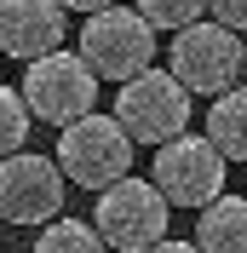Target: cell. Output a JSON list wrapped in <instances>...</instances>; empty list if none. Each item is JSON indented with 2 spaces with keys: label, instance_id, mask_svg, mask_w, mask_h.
Listing matches in <instances>:
<instances>
[{
  "label": "cell",
  "instance_id": "6da1fadb",
  "mask_svg": "<svg viewBox=\"0 0 247 253\" xmlns=\"http://www.w3.org/2000/svg\"><path fill=\"white\" fill-rule=\"evenodd\" d=\"M132 132H126L115 115H86V121H75V126H63L58 132V167H63V178L69 184H81V190H98L104 196L109 184H121V178H132Z\"/></svg>",
  "mask_w": 247,
  "mask_h": 253
},
{
  "label": "cell",
  "instance_id": "7a4b0ae2",
  "mask_svg": "<svg viewBox=\"0 0 247 253\" xmlns=\"http://www.w3.org/2000/svg\"><path fill=\"white\" fill-rule=\"evenodd\" d=\"M81 58L98 81H138L144 69H155V29L144 23L138 6H104V12L86 17L81 29Z\"/></svg>",
  "mask_w": 247,
  "mask_h": 253
},
{
  "label": "cell",
  "instance_id": "3957f363",
  "mask_svg": "<svg viewBox=\"0 0 247 253\" xmlns=\"http://www.w3.org/2000/svg\"><path fill=\"white\" fill-rule=\"evenodd\" d=\"M23 104L35 121L63 132V126L98 115V75L86 69L81 52H46L23 69Z\"/></svg>",
  "mask_w": 247,
  "mask_h": 253
},
{
  "label": "cell",
  "instance_id": "277c9868",
  "mask_svg": "<svg viewBox=\"0 0 247 253\" xmlns=\"http://www.w3.org/2000/svg\"><path fill=\"white\" fill-rule=\"evenodd\" d=\"M167 219L172 202L155 190V178H121L92 207V224L109 242V253H150L155 242H167Z\"/></svg>",
  "mask_w": 247,
  "mask_h": 253
},
{
  "label": "cell",
  "instance_id": "5b68a950",
  "mask_svg": "<svg viewBox=\"0 0 247 253\" xmlns=\"http://www.w3.org/2000/svg\"><path fill=\"white\" fill-rule=\"evenodd\" d=\"M190 86L172 69H144L138 81H126L115 92V121L132 132V144H172L178 132H190Z\"/></svg>",
  "mask_w": 247,
  "mask_h": 253
},
{
  "label": "cell",
  "instance_id": "8992f818",
  "mask_svg": "<svg viewBox=\"0 0 247 253\" xmlns=\"http://www.w3.org/2000/svg\"><path fill=\"white\" fill-rule=\"evenodd\" d=\"M172 75L190 86V98H224L230 86H242L247 41L230 35L224 23H190L172 35Z\"/></svg>",
  "mask_w": 247,
  "mask_h": 253
},
{
  "label": "cell",
  "instance_id": "52a82bcc",
  "mask_svg": "<svg viewBox=\"0 0 247 253\" xmlns=\"http://www.w3.org/2000/svg\"><path fill=\"white\" fill-rule=\"evenodd\" d=\"M224 167L230 161L218 156V144L207 138V132H178L172 144H161L155 150V190L167 196L172 207H213L218 196H224Z\"/></svg>",
  "mask_w": 247,
  "mask_h": 253
},
{
  "label": "cell",
  "instance_id": "ba28073f",
  "mask_svg": "<svg viewBox=\"0 0 247 253\" xmlns=\"http://www.w3.org/2000/svg\"><path fill=\"white\" fill-rule=\"evenodd\" d=\"M69 178L52 156H29V150H17V156L0 161V219L6 224H52L63 219V196H69Z\"/></svg>",
  "mask_w": 247,
  "mask_h": 253
},
{
  "label": "cell",
  "instance_id": "9c48e42d",
  "mask_svg": "<svg viewBox=\"0 0 247 253\" xmlns=\"http://www.w3.org/2000/svg\"><path fill=\"white\" fill-rule=\"evenodd\" d=\"M63 0H0V52L17 63H35L63 46Z\"/></svg>",
  "mask_w": 247,
  "mask_h": 253
},
{
  "label": "cell",
  "instance_id": "30bf717a",
  "mask_svg": "<svg viewBox=\"0 0 247 253\" xmlns=\"http://www.w3.org/2000/svg\"><path fill=\"white\" fill-rule=\"evenodd\" d=\"M196 248L201 253H247V196H218L196 213Z\"/></svg>",
  "mask_w": 247,
  "mask_h": 253
},
{
  "label": "cell",
  "instance_id": "8fae6325",
  "mask_svg": "<svg viewBox=\"0 0 247 253\" xmlns=\"http://www.w3.org/2000/svg\"><path fill=\"white\" fill-rule=\"evenodd\" d=\"M207 138L218 144L224 161H247V86H230L207 104Z\"/></svg>",
  "mask_w": 247,
  "mask_h": 253
},
{
  "label": "cell",
  "instance_id": "7c38bea8",
  "mask_svg": "<svg viewBox=\"0 0 247 253\" xmlns=\"http://www.w3.org/2000/svg\"><path fill=\"white\" fill-rule=\"evenodd\" d=\"M35 253H109V242L98 236V224H86V219H52V224H41V236H35Z\"/></svg>",
  "mask_w": 247,
  "mask_h": 253
},
{
  "label": "cell",
  "instance_id": "4fadbf2b",
  "mask_svg": "<svg viewBox=\"0 0 247 253\" xmlns=\"http://www.w3.org/2000/svg\"><path fill=\"white\" fill-rule=\"evenodd\" d=\"M29 121L35 115H29V104H23V92L0 81V161L17 156V150L29 144Z\"/></svg>",
  "mask_w": 247,
  "mask_h": 253
},
{
  "label": "cell",
  "instance_id": "5bb4252c",
  "mask_svg": "<svg viewBox=\"0 0 247 253\" xmlns=\"http://www.w3.org/2000/svg\"><path fill=\"white\" fill-rule=\"evenodd\" d=\"M138 12L150 29H190V23H201V12H207V0H138Z\"/></svg>",
  "mask_w": 247,
  "mask_h": 253
},
{
  "label": "cell",
  "instance_id": "9a60e30c",
  "mask_svg": "<svg viewBox=\"0 0 247 253\" xmlns=\"http://www.w3.org/2000/svg\"><path fill=\"white\" fill-rule=\"evenodd\" d=\"M213 23H224L230 35H247V0H207Z\"/></svg>",
  "mask_w": 247,
  "mask_h": 253
},
{
  "label": "cell",
  "instance_id": "2e32d148",
  "mask_svg": "<svg viewBox=\"0 0 247 253\" xmlns=\"http://www.w3.org/2000/svg\"><path fill=\"white\" fill-rule=\"evenodd\" d=\"M150 253H201V248H196V242H172V236H167V242H155Z\"/></svg>",
  "mask_w": 247,
  "mask_h": 253
},
{
  "label": "cell",
  "instance_id": "e0dca14e",
  "mask_svg": "<svg viewBox=\"0 0 247 253\" xmlns=\"http://www.w3.org/2000/svg\"><path fill=\"white\" fill-rule=\"evenodd\" d=\"M63 6H69V12H86V17H92V12H104V6H115V0H63Z\"/></svg>",
  "mask_w": 247,
  "mask_h": 253
},
{
  "label": "cell",
  "instance_id": "ac0fdd59",
  "mask_svg": "<svg viewBox=\"0 0 247 253\" xmlns=\"http://www.w3.org/2000/svg\"><path fill=\"white\" fill-rule=\"evenodd\" d=\"M242 75H247V63H242Z\"/></svg>",
  "mask_w": 247,
  "mask_h": 253
},
{
  "label": "cell",
  "instance_id": "d6986e66",
  "mask_svg": "<svg viewBox=\"0 0 247 253\" xmlns=\"http://www.w3.org/2000/svg\"><path fill=\"white\" fill-rule=\"evenodd\" d=\"M0 224H6V219H0Z\"/></svg>",
  "mask_w": 247,
  "mask_h": 253
}]
</instances>
